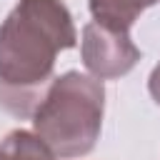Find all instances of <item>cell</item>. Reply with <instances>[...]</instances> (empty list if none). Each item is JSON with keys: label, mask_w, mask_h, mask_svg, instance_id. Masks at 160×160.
<instances>
[{"label": "cell", "mask_w": 160, "mask_h": 160, "mask_svg": "<svg viewBox=\"0 0 160 160\" xmlns=\"http://www.w3.org/2000/svg\"><path fill=\"white\" fill-rule=\"evenodd\" d=\"M102 112V80L68 70L52 78L38 102L32 112V132L55 152V158H82L100 138Z\"/></svg>", "instance_id": "2"}, {"label": "cell", "mask_w": 160, "mask_h": 160, "mask_svg": "<svg viewBox=\"0 0 160 160\" xmlns=\"http://www.w3.org/2000/svg\"><path fill=\"white\" fill-rule=\"evenodd\" d=\"M140 55L142 52L132 42L130 32L110 30L95 20L82 28L80 58L82 65L90 70V75L98 80H115L128 75L138 65Z\"/></svg>", "instance_id": "3"}, {"label": "cell", "mask_w": 160, "mask_h": 160, "mask_svg": "<svg viewBox=\"0 0 160 160\" xmlns=\"http://www.w3.org/2000/svg\"><path fill=\"white\" fill-rule=\"evenodd\" d=\"M155 2L160 0H88L92 20L120 32H130L140 12H145Z\"/></svg>", "instance_id": "4"}, {"label": "cell", "mask_w": 160, "mask_h": 160, "mask_svg": "<svg viewBox=\"0 0 160 160\" xmlns=\"http://www.w3.org/2000/svg\"><path fill=\"white\" fill-rule=\"evenodd\" d=\"M148 90H150L152 100L160 105V62L152 68V72H150V78H148Z\"/></svg>", "instance_id": "6"}, {"label": "cell", "mask_w": 160, "mask_h": 160, "mask_svg": "<svg viewBox=\"0 0 160 160\" xmlns=\"http://www.w3.org/2000/svg\"><path fill=\"white\" fill-rule=\"evenodd\" d=\"M75 45L78 30L62 0H18L0 25V108L32 118L58 55Z\"/></svg>", "instance_id": "1"}, {"label": "cell", "mask_w": 160, "mask_h": 160, "mask_svg": "<svg viewBox=\"0 0 160 160\" xmlns=\"http://www.w3.org/2000/svg\"><path fill=\"white\" fill-rule=\"evenodd\" d=\"M0 160H55V152L30 130H12L0 140Z\"/></svg>", "instance_id": "5"}]
</instances>
